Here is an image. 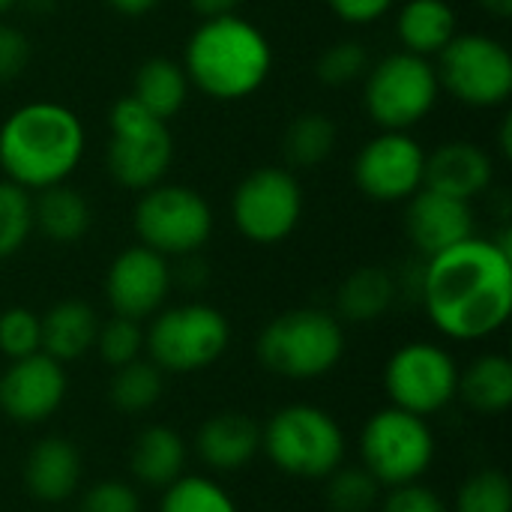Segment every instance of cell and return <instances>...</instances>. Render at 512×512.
Masks as SVG:
<instances>
[{"instance_id":"obj_1","label":"cell","mask_w":512,"mask_h":512,"mask_svg":"<svg viewBox=\"0 0 512 512\" xmlns=\"http://www.w3.org/2000/svg\"><path fill=\"white\" fill-rule=\"evenodd\" d=\"M420 300L432 327L453 342H480L495 336L512 312L510 234H474L426 258L420 273Z\"/></svg>"},{"instance_id":"obj_2","label":"cell","mask_w":512,"mask_h":512,"mask_svg":"<svg viewBox=\"0 0 512 512\" xmlns=\"http://www.w3.org/2000/svg\"><path fill=\"white\" fill-rule=\"evenodd\" d=\"M87 153L84 120L60 102L36 99L18 105L0 123L3 180L27 192L66 183Z\"/></svg>"},{"instance_id":"obj_3","label":"cell","mask_w":512,"mask_h":512,"mask_svg":"<svg viewBox=\"0 0 512 512\" xmlns=\"http://www.w3.org/2000/svg\"><path fill=\"white\" fill-rule=\"evenodd\" d=\"M183 69L192 87L213 102L255 96L273 72V45L249 18L231 12L201 18L183 48Z\"/></svg>"},{"instance_id":"obj_4","label":"cell","mask_w":512,"mask_h":512,"mask_svg":"<svg viewBox=\"0 0 512 512\" xmlns=\"http://www.w3.org/2000/svg\"><path fill=\"white\" fill-rule=\"evenodd\" d=\"M255 351L267 372L288 381H315L342 363L345 324L327 309H288L261 330Z\"/></svg>"},{"instance_id":"obj_5","label":"cell","mask_w":512,"mask_h":512,"mask_svg":"<svg viewBox=\"0 0 512 512\" xmlns=\"http://www.w3.org/2000/svg\"><path fill=\"white\" fill-rule=\"evenodd\" d=\"M261 453L297 480H327L345 465L348 441L339 420L318 405H288L261 426Z\"/></svg>"},{"instance_id":"obj_6","label":"cell","mask_w":512,"mask_h":512,"mask_svg":"<svg viewBox=\"0 0 512 512\" xmlns=\"http://www.w3.org/2000/svg\"><path fill=\"white\" fill-rule=\"evenodd\" d=\"M108 129L105 168L120 189L141 195L165 180L174 162V135L165 120L153 117L132 96H120L108 111Z\"/></svg>"},{"instance_id":"obj_7","label":"cell","mask_w":512,"mask_h":512,"mask_svg":"<svg viewBox=\"0 0 512 512\" xmlns=\"http://www.w3.org/2000/svg\"><path fill=\"white\" fill-rule=\"evenodd\" d=\"M231 345L228 318L210 303L162 306L144 330L150 363L171 375H192L213 366Z\"/></svg>"},{"instance_id":"obj_8","label":"cell","mask_w":512,"mask_h":512,"mask_svg":"<svg viewBox=\"0 0 512 512\" xmlns=\"http://www.w3.org/2000/svg\"><path fill=\"white\" fill-rule=\"evenodd\" d=\"M441 84L435 63L411 51H393L369 66L363 105L369 120L387 132H411L438 105Z\"/></svg>"},{"instance_id":"obj_9","label":"cell","mask_w":512,"mask_h":512,"mask_svg":"<svg viewBox=\"0 0 512 512\" xmlns=\"http://www.w3.org/2000/svg\"><path fill=\"white\" fill-rule=\"evenodd\" d=\"M213 207L210 201L186 183H156L141 192L132 228L138 243L165 255L186 258L198 255L213 237Z\"/></svg>"},{"instance_id":"obj_10","label":"cell","mask_w":512,"mask_h":512,"mask_svg":"<svg viewBox=\"0 0 512 512\" xmlns=\"http://www.w3.org/2000/svg\"><path fill=\"white\" fill-rule=\"evenodd\" d=\"M360 462L378 486H405L429 474L435 462V432L426 417L402 408H381L360 429Z\"/></svg>"},{"instance_id":"obj_11","label":"cell","mask_w":512,"mask_h":512,"mask_svg":"<svg viewBox=\"0 0 512 512\" xmlns=\"http://www.w3.org/2000/svg\"><path fill=\"white\" fill-rule=\"evenodd\" d=\"M438 84L468 108H501L512 96L510 48L489 33H456L435 63Z\"/></svg>"},{"instance_id":"obj_12","label":"cell","mask_w":512,"mask_h":512,"mask_svg":"<svg viewBox=\"0 0 512 512\" xmlns=\"http://www.w3.org/2000/svg\"><path fill=\"white\" fill-rule=\"evenodd\" d=\"M303 186L291 168H255L231 195V222L255 246L285 243L303 219Z\"/></svg>"},{"instance_id":"obj_13","label":"cell","mask_w":512,"mask_h":512,"mask_svg":"<svg viewBox=\"0 0 512 512\" xmlns=\"http://www.w3.org/2000/svg\"><path fill=\"white\" fill-rule=\"evenodd\" d=\"M459 366L453 354L435 342H408L396 348L384 366V393L393 408L432 417L459 399Z\"/></svg>"},{"instance_id":"obj_14","label":"cell","mask_w":512,"mask_h":512,"mask_svg":"<svg viewBox=\"0 0 512 512\" xmlns=\"http://www.w3.org/2000/svg\"><path fill=\"white\" fill-rule=\"evenodd\" d=\"M354 186L378 204H405L426 180V150L411 132L381 129L354 156Z\"/></svg>"},{"instance_id":"obj_15","label":"cell","mask_w":512,"mask_h":512,"mask_svg":"<svg viewBox=\"0 0 512 512\" xmlns=\"http://www.w3.org/2000/svg\"><path fill=\"white\" fill-rule=\"evenodd\" d=\"M174 288V270L165 255L135 243L114 255L105 273V300L114 315L147 321L153 318Z\"/></svg>"},{"instance_id":"obj_16","label":"cell","mask_w":512,"mask_h":512,"mask_svg":"<svg viewBox=\"0 0 512 512\" xmlns=\"http://www.w3.org/2000/svg\"><path fill=\"white\" fill-rule=\"evenodd\" d=\"M69 381L63 363L36 351L21 360H9V369L0 375V411L18 426H36L51 420L63 399Z\"/></svg>"},{"instance_id":"obj_17","label":"cell","mask_w":512,"mask_h":512,"mask_svg":"<svg viewBox=\"0 0 512 512\" xmlns=\"http://www.w3.org/2000/svg\"><path fill=\"white\" fill-rule=\"evenodd\" d=\"M405 204V234L423 258H432L477 234L471 201H459L423 186Z\"/></svg>"},{"instance_id":"obj_18","label":"cell","mask_w":512,"mask_h":512,"mask_svg":"<svg viewBox=\"0 0 512 512\" xmlns=\"http://www.w3.org/2000/svg\"><path fill=\"white\" fill-rule=\"evenodd\" d=\"M495 180V159L474 141H447L426 153L423 186L459 201H474L489 192Z\"/></svg>"},{"instance_id":"obj_19","label":"cell","mask_w":512,"mask_h":512,"mask_svg":"<svg viewBox=\"0 0 512 512\" xmlns=\"http://www.w3.org/2000/svg\"><path fill=\"white\" fill-rule=\"evenodd\" d=\"M261 453V426L237 411L213 414L195 432V456L216 474H234Z\"/></svg>"},{"instance_id":"obj_20","label":"cell","mask_w":512,"mask_h":512,"mask_svg":"<svg viewBox=\"0 0 512 512\" xmlns=\"http://www.w3.org/2000/svg\"><path fill=\"white\" fill-rule=\"evenodd\" d=\"M81 453L66 438H42L24 459V489L42 504H63L81 486Z\"/></svg>"},{"instance_id":"obj_21","label":"cell","mask_w":512,"mask_h":512,"mask_svg":"<svg viewBox=\"0 0 512 512\" xmlns=\"http://www.w3.org/2000/svg\"><path fill=\"white\" fill-rule=\"evenodd\" d=\"M99 324L102 321L90 303L60 300L39 318V330H42L39 351L54 357L57 363H72L87 351H93Z\"/></svg>"},{"instance_id":"obj_22","label":"cell","mask_w":512,"mask_h":512,"mask_svg":"<svg viewBox=\"0 0 512 512\" xmlns=\"http://www.w3.org/2000/svg\"><path fill=\"white\" fill-rule=\"evenodd\" d=\"M459 33L456 9L447 0H405L396 15V36L402 51L417 57H438Z\"/></svg>"},{"instance_id":"obj_23","label":"cell","mask_w":512,"mask_h":512,"mask_svg":"<svg viewBox=\"0 0 512 512\" xmlns=\"http://www.w3.org/2000/svg\"><path fill=\"white\" fill-rule=\"evenodd\" d=\"M399 297V282L387 267L366 264L348 273L336 291V318L345 324H372L384 318Z\"/></svg>"},{"instance_id":"obj_24","label":"cell","mask_w":512,"mask_h":512,"mask_svg":"<svg viewBox=\"0 0 512 512\" xmlns=\"http://www.w3.org/2000/svg\"><path fill=\"white\" fill-rule=\"evenodd\" d=\"M93 225L90 201L69 183L39 189L33 198V231L57 246L78 243Z\"/></svg>"},{"instance_id":"obj_25","label":"cell","mask_w":512,"mask_h":512,"mask_svg":"<svg viewBox=\"0 0 512 512\" xmlns=\"http://www.w3.org/2000/svg\"><path fill=\"white\" fill-rule=\"evenodd\" d=\"M186 441L168 429V426H147L138 432L132 453H129V471L141 486L165 489L174 483L186 468Z\"/></svg>"},{"instance_id":"obj_26","label":"cell","mask_w":512,"mask_h":512,"mask_svg":"<svg viewBox=\"0 0 512 512\" xmlns=\"http://www.w3.org/2000/svg\"><path fill=\"white\" fill-rule=\"evenodd\" d=\"M189 78L183 63L171 60V57H147L138 69H135V81H132V99L138 105H144L153 117L159 120H171L183 111L186 99H189Z\"/></svg>"},{"instance_id":"obj_27","label":"cell","mask_w":512,"mask_h":512,"mask_svg":"<svg viewBox=\"0 0 512 512\" xmlns=\"http://www.w3.org/2000/svg\"><path fill=\"white\" fill-rule=\"evenodd\" d=\"M339 144V126L324 111H303L297 114L282 135V156L285 168H318L324 165Z\"/></svg>"},{"instance_id":"obj_28","label":"cell","mask_w":512,"mask_h":512,"mask_svg":"<svg viewBox=\"0 0 512 512\" xmlns=\"http://www.w3.org/2000/svg\"><path fill=\"white\" fill-rule=\"evenodd\" d=\"M459 396L477 414H504L512 405V363L504 354H483L459 372Z\"/></svg>"},{"instance_id":"obj_29","label":"cell","mask_w":512,"mask_h":512,"mask_svg":"<svg viewBox=\"0 0 512 512\" xmlns=\"http://www.w3.org/2000/svg\"><path fill=\"white\" fill-rule=\"evenodd\" d=\"M165 372L153 366L150 360H132L120 369H114V378L108 384V399L120 414H144L150 411L165 390Z\"/></svg>"},{"instance_id":"obj_30","label":"cell","mask_w":512,"mask_h":512,"mask_svg":"<svg viewBox=\"0 0 512 512\" xmlns=\"http://www.w3.org/2000/svg\"><path fill=\"white\" fill-rule=\"evenodd\" d=\"M159 512H237V504L213 477L180 474L162 489Z\"/></svg>"},{"instance_id":"obj_31","label":"cell","mask_w":512,"mask_h":512,"mask_svg":"<svg viewBox=\"0 0 512 512\" xmlns=\"http://www.w3.org/2000/svg\"><path fill=\"white\" fill-rule=\"evenodd\" d=\"M33 234V192L0 180V261L18 255Z\"/></svg>"},{"instance_id":"obj_32","label":"cell","mask_w":512,"mask_h":512,"mask_svg":"<svg viewBox=\"0 0 512 512\" xmlns=\"http://www.w3.org/2000/svg\"><path fill=\"white\" fill-rule=\"evenodd\" d=\"M369 66H372V57L360 39H339L318 54L315 75L327 87H348V84L366 78Z\"/></svg>"},{"instance_id":"obj_33","label":"cell","mask_w":512,"mask_h":512,"mask_svg":"<svg viewBox=\"0 0 512 512\" xmlns=\"http://www.w3.org/2000/svg\"><path fill=\"white\" fill-rule=\"evenodd\" d=\"M327 480V507L333 512H369L378 504L381 486L363 465H339Z\"/></svg>"},{"instance_id":"obj_34","label":"cell","mask_w":512,"mask_h":512,"mask_svg":"<svg viewBox=\"0 0 512 512\" xmlns=\"http://www.w3.org/2000/svg\"><path fill=\"white\" fill-rule=\"evenodd\" d=\"M453 512H512V483L501 471H477L471 474L459 492Z\"/></svg>"},{"instance_id":"obj_35","label":"cell","mask_w":512,"mask_h":512,"mask_svg":"<svg viewBox=\"0 0 512 512\" xmlns=\"http://www.w3.org/2000/svg\"><path fill=\"white\" fill-rule=\"evenodd\" d=\"M96 354L102 357V363H108L111 369H120L132 360H138L144 354V330L141 321L132 318H108L105 324H99L96 342H93Z\"/></svg>"},{"instance_id":"obj_36","label":"cell","mask_w":512,"mask_h":512,"mask_svg":"<svg viewBox=\"0 0 512 512\" xmlns=\"http://www.w3.org/2000/svg\"><path fill=\"white\" fill-rule=\"evenodd\" d=\"M39 342H42V330L36 312L24 306H12L0 312V354L6 360H21L36 354Z\"/></svg>"},{"instance_id":"obj_37","label":"cell","mask_w":512,"mask_h":512,"mask_svg":"<svg viewBox=\"0 0 512 512\" xmlns=\"http://www.w3.org/2000/svg\"><path fill=\"white\" fill-rule=\"evenodd\" d=\"M78 512H141V498L123 480H102L81 495Z\"/></svg>"},{"instance_id":"obj_38","label":"cell","mask_w":512,"mask_h":512,"mask_svg":"<svg viewBox=\"0 0 512 512\" xmlns=\"http://www.w3.org/2000/svg\"><path fill=\"white\" fill-rule=\"evenodd\" d=\"M30 57H33L30 39L18 27L0 24V84L21 78V72L30 66Z\"/></svg>"},{"instance_id":"obj_39","label":"cell","mask_w":512,"mask_h":512,"mask_svg":"<svg viewBox=\"0 0 512 512\" xmlns=\"http://www.w3.org/2000/svg\"><path fill=\"white\" fill-rule=\"evenodd\" d=\"M381 512H450L447 504L441 501V495L429 486L417 483H405V486H393L390 495L384 498Z\"/></svg>"},{"instance_id":"obj_40","label":"cell","mask_w":512,"mask_h":512,"mask_svg":"<svg viewBox=\"0 0 512 512\" xmlns=\"http://www.w3.org/2000/svg\"><path fill=\"white\" fill-rule=\"evenodd\" d=\"M327 6L345 24L369 27V24L381 21L384 15H390L396 0H327Z\"/></svg>"},{"instance_id":"obj_41","label":"cell","mask_w":512,"mask_h":512,"mask_svg":"<svg viewBox=\"0 0 512 512\" xmlns=\"http://www.w3.org/2000/svg\"><path fill=\"white\" fill-rule=\"evenodd\" d=\"M189 6H192L201 18H216V15H231V12H237L240 0H189Z\"/></svg>"},{"instance_id":"obj_42","label":"cell","mask_w":512,"mask_h":512,"mask_svg":"<svg viewBox=\"0 0 512 512\" xmlns=\"http://www.w3.org/2000/svg\"><path fill=\"white\" fill-rule=\"evenodd\" d=\"M114 12L126 15V18H141L147 12H153L162 0H105Z\"/></svg>"},{"instance_id":"obj_43","label":"cell","mask_w":512,"mask_h":512,"mask_svg":"<svg viewBox=\"0 0 512 512\" xmlns=\"http://www.w3.org/2000/svg\"><path fill=\"white\" fill-rule=\"evenodd\" d=\"M483 12L495 15V18H510L512 15V0H477Z\"/></svg>"},{"instance_id":"obj_44","label":"cell","mask_w":512,"mask_h":512,"mask_svg":"<svg viewBox=\"0 0 512 512\" xmlns=\"http://www.w3.org/2000/svg\"><path fill=\"white\" fill-rule=\"evenodd\" d=\"M498 147H501L504 159H510L512 156V120L510 117H504V123H501V138H498Z\"/></svg>"},{"instance_id":"obj_45","label":"cell","mask_w":512,"mask_h":512,"mask_svg":"<svg viewBox=\"0 0 512 512\" xmlns=\"http://www.w3.org/2000/svg\"><path fill=\"white\" fill-rule=\"evenodd\" d=\"M15 6H18V0H0V15L9 12V9H15Z\"/></svg>"}]
</instances>
